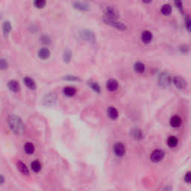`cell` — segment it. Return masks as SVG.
<instances>
[{"instance_id": "cell-29", "label": "cell", "mask_w": 191, "mask_h": 191, "mask_svg": "<svg viewBox=\"0 0 191 191\" xmlns=\"http://www.w3.org/2000/svg\"><path fill=\"white\" fill-rule=\"evenodd\" d=\"M72 52L71 51L69 50V49H67V50L64 51V55H63V58H64V61H65L66 63L70 62V60L72 58Z\"/></svg>"}, {"instance_id": "cell-33", "label": "cell", "mask_w": 191, "mask_h": 191, "mask_svg": "<svg viewBox=\"0 0 191 191\" xmlns=\"http://www.w3.org/2000/svg\"><path fill=\"white\" fill-rule=\"evenodd\" d=\"M185 26H186V28L187 29L188 31H190L191 29V20H190V18L188 15H187L185 16Z\"/></svg>"}, {"instance_id": "cell-38", "label": "cell", "mask_w": 191, "mask_h": 191, "mask_svg": "<svg viewBox=\"0 0 191 191\" xmlns=\"http://www.w3.org/2000/svg\"><path fill=\"white\" fill-rule=\"evenodd\" d=\"M142 1L143 3H145V4H149V3L152 2V0H142Z\"/></svg>"}, {"instance_id": "cell-17", "label": "cell", "mask_w": 191, "mask_h": 191, "mask_svg": "<svg viewBox=\"0 0 191 191\" xmlns=\"http://www.w3.org/2000/svg\"><path fill=\"white\" fill-rule=\"evenodd\" d=\"M170 125L173 128H178L181 125V119L180 116H173L170 119Z\"/></svg>"}, {"instance_id": "cell-4", "label": "cell", "mask_w": 191, "mask_h": 191, "mask_svg": "<svg viewBox=\"0 0 191 191\" xmlns=\"http://www.w3.org/2000/svg\"><path fill=\"white\" fill-rule=\"evenodd\" d=\"M103 21L104 23L107 25H110V26L113 27V28H116L119 31H125L127 29V26L122 22H119L117 19H103Z\"/></svg>"}, {"instance_id": "cell-21", "label": "cell", "mask_w": 191, "mask_h": 191, "mask_svg": "<svg viewBox=\"0 0 191 191\" xmlns=\"http://www.w3.org/2000/svg\"><path fill=\"white\" fill-rule=\"evenodd\" d=\"M172 6L170 4H164L161 7V12L164 16H170L172 13Z\"/></svg>"}, {"instance_id": "cell-28", "label": "cell", "mask_w": 191, "mask_h": 191, "mask_svg": "<svg viewBox=\"0 0 191 191\" xmlns=\"http://www.w3.org/2000/svg\"><path fill=\"white\" fill-rule=\"evenodd\" d=\"M40 42L42 44L44 45H49L52 43V39L47 34H43L40 37Z\"/></svg>"}, {"instance_id": "cell-9", "label": "cell", "mask_w": 191, "mask_h": 191, "mask_svg": "<svg viewBox=\"0 0 191 191\" xmlns=\"http://www.w3.org/2000/svg\"><path fill=\"white\" fill-rule=\"evenodd\" d=\"M172 83H173V84L178 90H183L187 87V81L180 76L172 77Z\"/></svg>"}, {"instance_id": "cell-20", "label": "cell", "mask_w": 191, "mask_h": 191, "mask_svg": "<svg viewBox=\"0 0 191 191\" xmlns=\"http://www.w3.org/2000/svg\"><path fill=\"white\" fill-rule=\"evenodd\" d=\"M145 69H146V67H145L144 64H143L140 61H137L134 64V70L137 73H139V74L143 73L145 72Z\"/></svg>"}, {"instance_id": "cell-6", "label": "cell", "mask_w": 191, "mask_h": 191, "mask_svg": "<svg viewBox=\"0 0 191 191\" xmlns=\"http://www.w3.org/2000/svg\"><path fill=\"white\" fill-rule=\"evenodd\" d=\"M57 101V95L55 93H49L43 98V104L46 107H52L55 105Z\"/></svg>"}, {"instance_id": "cell-34", "label": "cell", "mask_w": 191, "mask_h": 191, "mask_svg": "<svg viewBox=\"0 0 191 191\" xmlns=\"http://www.w3.org/2000/svg\"><path fill=\"white\" fill-rule=\"evenodd\" d=\"M179 49H180L181 52L183 54H187L189 52V48H188V46L187 45H182L181 46H180Z\"/></svg>"}, {"instance_id": "cell-26", "label": "cell", "mask_w": 191, "mask_h": 191, "mask_svg": "<svg viewBox=\"0 0 191 191\" xmlns=\"http://www.w3.org/2000/svg\"><path fill=\"white\" fill-rule=\"evenodd\" d=\"M24 150L28 155H31L34 152V146L31 143H26L24 146Z\"/></svg>"}, {"instance_id": "cell-30", "label": "cell", "mask_w": 191, "mask_h": 191, "mask_svg": "<svg viewBox=\"0 0 191 191\" xmlns=\"http://www.w3.org/2000/svg\"><path fill=\"white\" fill-rule=\"evenodd\" d=\"M46 4V0H34V5L37 8H43Z\"/></svg>"}, {"instance_id": "cell-12", "label": "cell", "mask_w": 191, "mask_h": 191, "mask_svg": "<svg viewBox=\"0 0 191 191\" xmlns=\"http://www.w3.org/2000/svg\"><path fill=\"white\" fill-rule=\"evenodd\" d=\"M131 136L136 140H140L143 138V133L140 128H133L131 131Z\"/></svg>"}, {"instance_id": "cell-2", "label": "cell", "mask_w": 191, "mask_h": 191, "mask_svg": "<svg viewBox=\"0 0 191 191\" xmlns=\"http://www.w3.org/2000/svg\"><path fill=\"white\" fill-rule=\"evenodd\" d=\"M119 14L118 10L113 6H107L104 10L103 19H118Z\"/></svg>"}, {"instance_id": "cell-22", "label": "cell", "mask_w": 191, "mask_h": 191, "mask_svg": "<svg viewBox=\"0 0 191 191\" xmlns=\"http://www.w3.org/2000/svg\"><path fill=\"white\" fill-rule=\"evenodd\" d=\"M10 30H11V25H10V22L9 21H4L3 22L2 25V31L3 34L5 37H7V35L10 33Z\"/></svg>"}, {"instance_id": "cell-36", "label": "cell", "mask_w": 191, "mask_h": 191, "mask_svg": "<svg viewBox=\"0 0 191 191\" xmlns=\"http://www.w3.org/2000/svg\"><path fill=\"white\" fill-rule=\"evenodd\" d=\"M64 79H66V80H68V81H78V80H79L78 78L76 77V76H65Z\"/></svg>"}, {"instance_id": "cell-32", "label": "cell", "mask_w": 191, "mask_h": 191, "mask_svg": "<svg viewBox=\"0 0 191 191\" xmlns=\"http://www.w3.org/2000/svg\"><path fill=\"white\" fill-rule=\"evenodd\" d=\"M8 67V63L4 58H0V70H4Z\"/></svg>"}, {"instance_id": "cell-7", "label": "cell", "mask_w": 191, "mask_h": 191, "mask_svg": "<svg viewBox=\"0 0 191 191\" xmlns=\"http://www.w3.org/2000/svg\"><path fill=\"white\" fill-rule=\"evenodd\" d=\"M113 151L114 155H116V157H119V158H121V157H123L125 153V147L124 146V144L121 142H117L114 144L113 147Z\"/></svg>"}, {"instance_id": "cell-23", "label": "cell", "mask_w": 191, "mask_h": 191, "mask_svg": "<svg viewBox=\"0 0 191 191\" xmlns=\"http://www.w3.org/2000/svg\"><path fill=\"white\" fill-rule=\"evenodd\" d=\"M76 93V88L73 87H67L64 89V94L68 97H72Z\"/></svg>"}, {"instance_id": "cell-35", "label": "cell", "mask_w": 191, "mask_h": 191, "mask_svg": "<svg viewBox=\"0 0 191 191\" xmlns=\"http://www.w3.org/2000/svg\"><path fill=\"white\" fill-rule=\"evenodd\" d=\"M184 181L187 184L191 183V172H187V174L184 176Z\"/></svg>"}, {"instance_id": "cell-31", "label": "cell", "mask_w": 191, "mask_h": 191, "mask_svg": "<svg viewBox=\"0 0 191 191\" xmlns=\"http://www.w3.org/2000/svg\"><path fill=\"white\" fill-rule=\"evenodd\" d=\"M175 5L177 7L178 10L181 12V13H184V7H183V1L182 0H174Z\"/></svg>"}, {"instance_id": "cell-19", "label": "cell", "mask_w": 191, "mask_h": 191, "mask_svg": "<svg viewBox=\"0 0 191 191\" xmlns=\"http://www.w3.org/2000/svg\"><path fill=\"white\" fill-rule=\"evenodd\" d=\"M24 83L26 85L27 87L31 90H35L36 87H37L35 81L31 77H28V76L25 77V78H24Z\"/></svg>"}, {"instance_id": "cell-5", "label": "cell", "mask_w": 191, "mask_h": 191, "mask_svg": "<svg viewBox=\"0 0 191 191\" xmlns=\"http://www.w3.org/2000/svg\"><path fill=\"white\" fill-rule=\"evenodd\" d=\"M165 156V152L162 149H155L152 152L150 155V159L152 162L158 163L162 161Z\"/></svg>"}, {"instance_id": "cell-10", "label": "cell", "mask_w": 191, "mask_h": 191, "mask_svg": "<svg viewBox=\"0 0 191 191\" xmlns=\"http://www.w3.org/2000/svg\"><path fill=\"white\" fill-rule=\"evenodd\" d=\"M73 6L74 8H76V10H81V11H87V10H89L90 6L85 1H75L73 3Z\"/></svg>"}, {"instance_id": "cell-11", "label": "cell", "mask_w": 191, "mask_h": 191, "mask_svg": "<svg viewBox=\"0 0 191 191\" xmlns=\"http://www.w3.org/2000/svg\"><path fill=\"white\" fill-rule=\"evenodd\" d=\"M119 87V83L115 79H110L106 82V88L110 92L116 91Z\"/></svg>"}, {"instance_id": "cell-8", "label": "cell", "mask_w": 191, "mask_h": 191, "mask_svg": "<svg viewBox=\"0 0 191 191\" xmlns=\"http://www.w3.org/2000/svg\"><path fill=\"white\" fill-rule=\"evenodd\" d=\"M80 37H81L83 40L88 42H90V43H95L96 41L95 34H94V33L93 32V31H91L90 30L84 29L83 30V31H81L80 33Z\"/></svg>"}, {"instance_id": "cell-25", "label": "cell", "mask_w": 191, "mask_h": 191, "mask_svg": "<svg viewBox=\"0 0 191 191\" xmlns=\"http://www.w3.org/2000/svg\"><path fill=\"white\" fill-rule=\"evenodd\" d=\"M178 140L177 137H175V136H170L167 140V144L171 148L175 147L178 145Z\"/></svg>"}, {"instance_id": "cell-14", "label": "cell", "mask_w": 191, "mask_h": 191, "mask_svg": "<svg viewBox=\"0 0 191 191\" xmlns=\"http://www.w3.org/2000/svg\"><path fill=\"white\" fill-rule=\"evenodd\" d=\"M107 113L108 117L112 120H115L119 116V113L118 110L115 108L114 107H109L107 110Z\"/></svg>"}, {"instance_id": "cell-27", "label": "cell", "mask_w": 191, "mask_h": 191, "mask_svg": "<svg viewBox=\"0 0 191 191\" xmlns=\"http://www.w3.org/2000/svg\"><path fill=\"white\" fill-rule=\"evenodd\" d=\"M31 168L34 172H39L41 170V168H42L41 164H40L38 161H33V162L31 163Z\"/></svg>"}, {"instance_id": "cell-15", "label": "cell", "mask_w": 191, "mask_h": 191, "mask_svg": "<svg viewBox=\"0 0 191 191\" xmlns=\"http://www.w3.org/2000/svg\"><path fill=\"white\" fill-rule=\"evenodd\" d=\"M7 87H8L9 90H11L12 92L16 93L19 91L20 90V86H19V82L16 81L15 80H10V81L7 83Z\"/></svg>"}, {"instance_id": "cell-24", "label": "cell", "mask_w": 191, "mask_h": 191, "mask_svg": "<svg viewBox=\"0 0 191 191\" xmlns=\"http://www.w3.org/2000/svg\"><path fill=\"white\" fill-rule=\"evenodd\" d=\"M88 85H89L90 87L93 90V91H95L96 93H99L101 92V87H100L99 84H98L97 82L93 81H90L88 82Z\"/></svg>"}, {"instance_id": "cell-18", "label": "cell", "mask_w": 191, "mask_h": 191, "mask_svg": "<svg viewBox=\"0 0 191 191\" xmlns=\"http://www.w3.org/2000/svg\"><path fill=\"white\" fill-rule=\"evenodd\" d=\"M17 168L22 175H29V170H28V167L21 161H19L17 162Z\"/></svg>"}, {"instance_id": "cell-1", "label": "cell", "mask_w": 191, "mask_h": 191, "mask_svg": "<svg viewBox=\"0 0 191 191\" xmlns=\"http://www.w3.org/2000/svg\"><path fill=\"white\" fill-rule=\"evenodd\" d=\"M7 123L10 130L16 135H20L24 131V125L22 121L16 115H10L7 118Z\"/></svg>"}, {"instance_id": "cell-16", "label": "cell", "mask_w": 191, "mask_h": 191, "mask_svg": "<svg viewBox=\"0 0 191 191\" xmlns=\"http://www.w3.org/2000/svg\"><path fill=\"white\" fill-rule=\"evenodd\" d=\"M38 56L42 60L48 59L50 57V51L47 48H42L39 50Z\"/></svg>"}, {"instance_id": "cell-13", "label": "cell", "mask_w": 191, "mask_h": 191, "mask_svg": "<svg viewBox=\"0 0 191 191\" xmlns=\"http://www.w3.org/2000/svg\"><path fill=\"white\" fill-rule=\"evenodd\" d=\"M153 38L152 33L149 31H144L141 34V40L144 43H149Z\"/></svg>"}, {"instance_id": "cell-3", "label": "cell", "mask_w": 191, "mask_h": 191, "mask_svg": "<svg viewBox=\"0 0 191 191\" xmlns=\"http://www.w3.org/2000/svg\"><path fill=\"white\" fill-rule=\"evenodd\" d=\"M158 83L163 87H167L171 84L172 77L169 73H166V72L162 73L158 78Z\"/></svg>"}, {"instance_id": "cell-37", "label": "cell", "mask_w": 191, "mask_h": 191, "mask_svg": "<svg viewBox=\"0 0 191 191\" xmlns=\"http://www.w3.org/2000/svg\"><path fill=\"white\" fill-rule=\"evenodd\" d=\"M4 182V178L2 175H0V185L2 184Z\"/></svg>"}]
</instances>
